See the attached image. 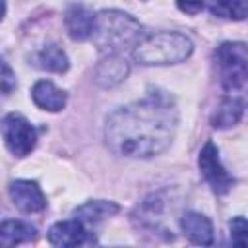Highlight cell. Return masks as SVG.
I'll use <instances>...</instances> for the list:
<instances>
[{
  "instance_id": "1",
  "label": "cell",
  "mask_w": 248,
  "mask_h": 248,
  "mask_svg": "<svg viewBox=\"0 0 248 248\" xmlns=\"http://www.w3.org/2000/svg\"><path fill=\"white\" fill-rule=\"evenodd\" d=\"M178 110L165 91H151L143 99L116 108L105 124L110 151L132 159L163 153L174 140Z\"/></svg>"
},
{
  "instance_id": "2",
  "label": "cell",
  "mask_w": 248,
  "mask_h": 248,
  "mask_svg": "<svg viewBox=\"0 0 248 248\" xmlns=\"http://www.w3.org/2000/svg\"><path fill=\"white\" fill-rule=\"evenodd\" d=\"M95 46L103 54H120L122 50L136 46L143 39V31L138 19L118 10H103L95 16V27L91 35Z\"/></svg>"
},
{
  "instance_id": "3",
  "label": "cell",
  "mask_w": 248,
  "mask_h": 248,
  "mask_svg": "<svg viewBox=\"0 0 248 248\" xmlns=\"http://www.w3.org/2000/svg\"><path fill=\"white\" fill-rule=\"evenodd\" d=\"M194 50L192 41L178 31H161L143 37L134 46V60L143 66H167L184 62Z\"/></svg>"
},
{
  "instance_id": "4",
  "label": "cell",
  "mask_w": 248,
  "mask_h": 248,
  "mask_svg": "<svg viewBox=\"0 0 248 248\" xmlns=\"http://www.w3.org/2000/svg\"><path fill=\"white\" fill-rule=\"evenodd\" d=\"M221 87L225 91H240L248 83V45L238 41L221 43L213 52Z\"/></svg>"
},
{
  "instance_id": "5",
  "label": "cell",
  "mask_w": 248,
  "mask_h": 248,
  "mask_svg": "<svg viewBox=\"0 0 248 248\" xmlns=\"http://www.w3.org/2000/svg\"><path fill=\"white\" fill-rule=\"evenodd\" d=\"M2 136L4 143L16 157H25L35 149L37 130L29 124V120L17 112H10L2 120Z\"/></svg>"
},
{
  "instance_id": "6",
  "label": "cell",
  "mask_w": 248,
  "mask_h": 248,
  "mask_svg": "<svg viewBox=\"0 0 248 248\" xmlns=\"http://www.w3.org/2000/svg\"><path fill=\"white\" fill-rule=\"evenodd\" d=\"M198 165H200L203 178L209 182V186L215 194H227L231 190L232 176L223 169V165L219 161V151L213 141H205V145L200 151Z\"/></svg>"
},
{
  "instance_id": "7",
  "label": "cell",
  "mask_w": 248,
  "mask_h": 248,
  "mask_svg": "<svg viewBox=\"0 0 248 248\" xmlns=\"http://www.w3.org/2000/svg\"><path fill=\"white\" fill-rule=\"evenodd\" d=\"M48 242L52 246H81L87 242H93L89 236L85 223L81 219H68V221H58L50 227L48 231Z\"/></svg>"
},
{
  "instance_id": "8",
  "label": "cell",
  "mask_w": 248,
  "mask_h": 248,
  "mask_svg": "<svg viewBox=\"0 0 248 248\" xmlns=\"http://www.w3.org/2000/svg\"><path fill=\"white\" fill-rule=\"evenodd\" d=\"M10 198L14 205L25 213H37L46 207V198L33 180H14L10 184Z\"/></svg>"
},
{
  "instance_id": "9",
  "label": "cell",
  "mask_w": 248,
  "mask_h": 248,
  "mask_svg": "<svg viewBox=\"0 0 248 248\" xmlns=\"http://www.w3.org/2000/svg\"><path fill=\"white\" fill-rule=\"evenodd\" d=\"M128 72H130V64L126 62V58L118 54H107V58H103L95 66L93 79L101 87H114L126 79Z\"/></svg>"
},
{
  "instance_id": "10",
  "label": "cell",
  "mask_w": 248,
  "mask_h": 248,
  "mask_svg": "<svg viewBox=\"0 0 248 248\" xmlns=\"http://www.w3.org/2000/svg\"><path fill=\"white\" fill-rule=\"evenodd\" d=\"M180 229L188 236V240L194 244H202V246L213 244V225L202 213L186 211L180 217Z\"/></svg>"
},
{
  "instance_id": "11",
  "label": "cell",
  "mask_w": 248,
  "mask_h": 248,
  "mask_svg": "<svg viewBox=\"0 0 248 248\" xmlns=\"http://www.w3.org/2000/svg\"><path fill=\"white\" fill-rule=\"evenodd\" d=\"M64 25L68 35L74 41H85L93 35V27H95V16L83 8V6H70L66 16H64Z\"/></svg>"
},
{
  "instance_id": "12",
  "label": "cell",
  "mask_w": 248,
  "mask_h": 248,
  "mask_svg": "<svg viewBox=\"0 0 248 248\" xmlns=\"http://www.w3.org/2000/svg\"><path fill=\"white\" fill-rule=\"evenodd\" d=\"M31 97L35 101L37 107H41L43 110H50V112H58L66 107V101H68V95L66 91L58 89L52 81L48 79H41L33 85L31 89Z\"/></svg>"
},
{
  "instance_id": "13",
  "label": "cell",
  "mask_w": 248,
  "mask_h": 248,
  "mask_svg": "<svg viewBox=\"0 0 248 248\" xmlns=\"http://www.w3.org/2000/svg\"><path fill=\"white\" fill-rule=\"evenodd\" d=\"M37 238V229L16 219H6L0 225V244L2 246H16L21 242H31Z\"/></svg>"
},
{
  "instance_id": "14",
  "label": "cell",
  "mask_w": 248,
  "mask_h": 248,
  "mask_svg": "<svg viewBox=\"0 0 248 248\" xmlns=\"http://www.w3.org/2000/svg\"><path fill=\"white\" fill-rule=\"evenodd\" d=\"M33 64L37 68H41V70L56 72V74H64L70 68V60H68L66 52L58 45H46L39 52H35Z\"/></svg>"
},
{
  "instance_id": "15",
  "label": "cell",
  "mask_w": 248,
  "mask_h": 248,
  "mask_svg": "<svg viewBox=\"0 0 248 248\" xmlns=\"http://www.w3.org/2000/svg\"><path fill=\"white\" fill-rule=\"evenodd\" d=\"M242 110H244V105H242L240 99L227 97L219 103L217 110L213 112L211 126L217 128V130H227V128L238 124V120L242 118Z\"/></svg>"
},
{
  "instance_id": "16",
  "label": "cell",
  "mask_w": 248,
  "mask_h": 248,
  "mask_svg": "<svg viewBox=\"0 0 248 248\" xmlns=\"http://www.w3.org/2000/svg\"><path fill=\"white\" fill-rule=\"evenodd\" d=\"M114 213H118V205L114 202H105V200L87 202L74 211V215L83 223H99L107 217H112Z\"/></svg>"
},
{
  "instance_id": "17",
  "label": "cell",
  "mask_w": 248,
  "mask_h": 248,
  "mask_svg": "<svg viewBox=\"0 0 248 248\" xmlns=\"http://www.w3.org/2000/svg\"><path fill=\"white\" fill-rule=\"evenodd\" d=\"M209 12L223 19L242 21L248 17V0H209Z\"/></svg>"
},
{
  "instance_id": "18",
  "label": "cell",
  "mask_w": 248,
  "mask_h": 248,
  "mask_svg": "<svg viewBox=\"0 0 248 248\" xmlns=\"http://www.w3.org/2000/svg\"><path fill=\"white\" fill-rule=\"evenodd\" d=\"M231 242L234 246H248V221L244 217H232L229 223Z\"/></svg>"
},
{
  "instance_id": "19",
  "label": "cell",
  "mask_w": 248,
  "mask_h": 248,
  "mask_svg": "<svg viewBox=\"0 0 248 248\" xmlns=\"http://www.w3.org/2000/svg\"><path fill=\"white\" fill-rule=\"evenodd\" d=\"M14 87H16V78H14L8 62L2 60V91H4V95H10V91Z\"/></svg>"
},
{
  "instance_id": "20",
  "label": "cell",
  "mask_w": 248,
  "mask_h": 248,
  "mask_svg": "<svg viewBox=\"0 0 248 248\" xmlns=\"http://www.w3.org/2000/svg\"><path fill=\"white\" fill-rule=\"evenodd\" d=\"M203 4H205V0H176V6L184 14H190V16H196L198 12H202Z\"/></svg>"
}]
</instances>
